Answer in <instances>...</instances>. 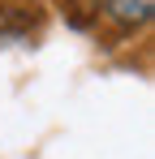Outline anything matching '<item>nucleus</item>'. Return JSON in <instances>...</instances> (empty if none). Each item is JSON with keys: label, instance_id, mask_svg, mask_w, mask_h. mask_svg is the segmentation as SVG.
I'll return each instance as SVG.
<instances>
[{"label": "nucleus", "instance_id": "f257e3e1", "mask_svg": "<svg viewBox=\"0 0 155 159\" xmlns=\"http://www.w3.org/2000/svg\"><path fill=\"white\" fill-rule=\"evenodd\" d=\"M99 17L121 34H138L142 26H151L155 0H99Z\"/></svg>", "mask_w": 155, "mask_h": 159}]
</instances>
